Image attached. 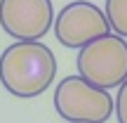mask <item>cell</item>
Wrapping results in <instances>:
<instances>
[{"instance_id": "cell-1", "label": "cell", "mask_w": 127, "mask_h": 123, "mask_svg": "<svg viewBox=\"0 0 127 123\" xmlns=\"http://www.w3.org/2000/svg\"><path fill=\"white\" fill-rule=\"evenodd\" d=\"M57 76L54 52L42 43L17 40L0 55V83L19 100L38 97Z\"/></svg>"}, {"instance_id": "cell-4", "label": "cell", "mask_w": 127, "mask_h": 123, "mask_svg": "<svg viewBox=\"0 0 127 123\" xmlns=\"http://www.w3.org/2000/svg\"><path fill=\"white\" fill-rule=\"evenodd\" d=\"M111 26L101 7L87 0L68 2L54 19V36L66 47H85L87 43L108 36Z\"/></svg>"}, {"instance_id": "cell-5", "label": "cell", "mask_w": 127, "mask_h": 123, "mask_svg": "<svg viewBox=\"0 0 127 123\" xmlns=\"http://www.w3.org/2000/svg\"><path fill=\"white\" fill-rule=\"evenodd\" d=\"M52 24V0H0V26L14 40L38 43Z\"/></svg>"}, {"instance_id": "cell-3", "label": "cell", "mask_w": 127, "mask_h": 123, "mask_svg": "<svg viewBox=\"0 0 127 123\" xmlns=\"http://www.w3.org/2000/svg\"><path fill=\"white\" fill-rule=\"evenodd\" d=\"M54 107L68 123H104L113 114V97L80 76H66L54 90Z\"/></svg>"}, {"instance_id": "cell-6", "label": "cell", "mask_w": 127, "mask_h": 123, "mask_svg": "<svg viewBox=\"0 0 127 123\" xmlns=\"http://www.w3.org/2000/svg\"><path fill=\"white\" fill-rule=\"evenodd\" d=\"M106 19L115 36L127 38V0H106Z\"/></svg>"}, {"instance_id": "cell-7", "label": "cell", "mask_w": 127, "mask_h": 123, "mask_svg": "<svg viewBox=\"0 0 127 123\" xmlns=\"http://www.w3.org/2000/svg\"><path fill=\"white\" fill-rule=\"evenodd\" d=\"M113 109H115V114H118V121L127 123V81L120 85L118 97H115V102H113Z\"/></svg>"}, {"instance_id": "cell-2", "label": "cell", "mask_w": 127, "mask_h": 123, "mask_svg": "<svg viewBox=\"0 0 127 123\" xmlns=\"http://www.w3.org/2000/svg\"><path fill=\"white\" fill-rule=\"evenodd\" d=\"M78 71L99 90L120 88L127 81V40L120 36H101L80 47Z\"/></svg>"}]
</instances>
